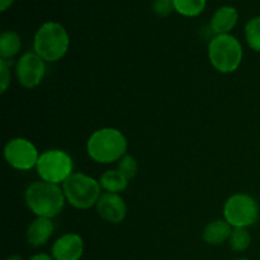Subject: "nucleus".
Instances as JSON below:
<instances>
[{
    "label": "nucleus",
    "mask_w": 260,
    "mask_h": 260,
    "mask_svg": "<svg viewBox=\"0 0 260 260\" xmlns=\"http://www.w3.org/2000/svg\"><path fill=\"white\" fill-rule=\"evenodd\" d=\"M127 151V140L119 129L112 127L96 129L86 142V152L98 164L119 161Z\"/></svg>",
    "instance_id": "1"
},
{
    "label": "nucleus",
    "mask_w": 260,
    "mask_h": 260,
    "mask_svg": "<svg viewBox=\"0 0 260 260\" xmlns=\"http://www.w3.org/2000/svg\"><path fill=\"white\" fill-rule=\"evenodd\" d=\"M25 205L37 217L53 218L63 210L65 194L57 184L35 182L25 189Z\"/></svg>",
    "instance_id": "2"
},
{
    "label": "nucleus",
    "mask_w": 260,
    "mask_h": 260,
    "mask_svg": "<svg viewBox=\"0 0 260 260\" xmlns=\"http://www.w3.org/2000/svg\"><path fill=\"white\" fill-rule=\"evenodd\" d=\"M70 46V37L62 24L46 22L38 28L33 41L35 52L47 62H56L66 55Z\"/></svg>",
    "instance_id": "3"
},
{
    "label": "nucleus",
    "mask_w": 260,
    "mask_h": 260,
    "mask_svg": "<svg viewBox=\"0 0 260 260\" xmlns=\"http://www.w3.org/2000/svg\"><path fill=\"white\" fill-rule=\"evenodd\" d=\"M243 46L235 36L217 35L210 41L208 58L218 73L229 74L238 70L243 61Z\"/></svg>",
    "instance_id": "4"
},
{
    "label": "nucleus",
    "mask_w": 260,
    "mask_h": 260,
    "mask_svg": "<svg viewBox=\"0 0 260 260\" xmlns=\"http://www.w3.org/2000/svg\"><path fill=\"white\" fill-rule=\"evenodd\" d=\"M66 201L78 210H88L96 205L102 196L101 183L84 173H73L62 183Z\"/></svg>",
    "instance_id": "5"
},
{
    "label": "nucleus",
    "mask_w": 260,
    "mask_h": 260,
    "mask_svg": "<svg viewBox=\"0 0 260 260\" xmlns=\"http://www.w3.org/2000/svg\"><path fill=\"white\" fill-rule=\"evenodd\" d=\"M36 169L43 182L58 185L73 174V159L62 150H47L40 155Z\"/></svg>",
    "instance_id": "6"
},
{
    "label": "nucleus",
    "mask_w": 260,
    "mask_h": 260,
    "mask_svg": "<svg viewBox=\"0 0 260 260\" xmlns=\"http://www.w3.org/2000/svg\"><path fill=\"white\" fill-rule=\"evenodd\" d=\"M223 217L233 228H249L258 221L259 206L251 196L238 193L223 206Z\"/></svg>",
    "instance_id": "7"
},
{
    "label": "nucleus",
    "mask_w": 260,
    "mask_h": 260,
    "mask_svg": "<svg viewBox=\"0 0 260 260\" xmlns=\"http://www.w3.org/2000/svg\"><path fill=\"white\" fill-rule=\"evenodd\" d=\"M4 157L12 168L25 172L37 165L40 154L32 141L23 137H17L5 145Z\"/></svg>",
    "instance_id": "8"
},
{
    "label": "nucleus",
    "mask_w": 260,
    "mask_h": 260,
    "mask_svg": "<svg viewBox=\"0 0 260 260\" xmlns=\"http://www.w3.org/2000/svg\"><path fill=\"white\" fill-rule=\"evenodd\" d=\"M45 74V60L36 52H25L15 63V75L23 88L32 89L40 85Z\"/></svg>",
    "instance_id": "9"
},
{
    "label": "nucleus",
    "mask_w": 260,
    "mask_h": 260,
    "mask_svg": "<svg viewBox=\"0 0 260 260\" xmlns=\"http://www.w3.org/2000/svg\"><path fill=\"white\" fill-rule=\"evenodd\" d=\"M95 207L99 217L106 222L121 223L126 218V202L118 193H102Z\"/></svg>",
    "instance_id": "10"
},
{
    "label": "nucleus",
    "mask_w": 260,
    "mask_h": 260,
    "mask_svg": "<svg viewBox=\"0 0 260 260\" xmlns=\"http://www.w3.org/2000/svg\"><path fill=\"white\" fill-rule=\"evenodd\" d=\"M83 254L84 241L78 234L60 236L51 248V255L55 260H80Z\"/></svg>",
    "instance_id": "11"
},
{
    "label": "nucleus",
    "mask_w": 260,
    "mask_h": 260,
    "mask_svg": "<svg viewBox=\"0 0 260 260\" xmlns=\"http://www.w3.org/2000/svg\"><path fill=\"white\" fill-rule=\"evenodd\" d=\"M53 230H55V226L51 218L37 217L28 226L27 234H25L27 243L32 248H41L48 243Z\"/></svg>",
    "instance_id": "12"
},
{
    "label": "nucleus",
    "mask_w": 260,
    "mask_h": 260,
    "mask_svg": "<svg viewBox=\"0 0 260 260\" xmlns=\"http://www.w3.org/2000/svg\"><path fill=\"white\" fill-rule=\"evenodd\" d=\"M239 20L238 10L230 5L218 8L212 15L210 22V28L213 33L217 35H228L236 25Z\"/></svg>",
    "instance_id": "13"
},
{
    "label": "nucleus",
    "mask_w": 260,
    "mask_h": 260,
    "mask_svg": "<svg viewBox=\"0 0 260 260\" xmlns=\"http://www.w3.org/2000/svg\"><path fill=\"white\" fill-rule=\"evenodd\" d=\"M233 230V226L226 220L212 221L203 231V240L210 245H221L230 239Z\"/></svg>",
    "instance_id": "14"
},
{
    "label": "nucleus",
    "mask_w": 260,
    "mask_h": 260,
    "mask_svg": "<svg viewBox=\"0 0 260 260\" xmlns=\"http://www.w3.org/2000/svg\"><path fill=\"white\" fill-rule=\"evenodd\" d=\"M99 183L106 192L119 193L126 189L128 185V179L118 169H113L104 172L101 175Z\"/></svg>",
    "instance_id": "15"
},
{
    "label": "nucleus",
    "mask_w": 260,
    "mask_h": 260,
    "mask_svg": "<svg viewBox=\"0 0 260 260\" xmlns=\"http://www.w3.org/2000/svg\"><path fill=\"white\" fill-rule=\"evenodd\" d=\"M22 41L19 35L13 30H5L0 36V57L4 60H12L15 55H18Z\"/></svg>",
    "instance_id": "16"
},
{
    "label": "nucleus",
    "mask_w": 260,
    "mask_h": 260,
    "mask_svg": "<svg viewBox=\"0 0 260 260\" xmlns=\"http://www.w3.org/2000/svg\"><path fill=\"white\" fill-rule=\"evenodd\" d=\"M175 12L183 17H198L206 9L207 0H173Z\"/></svg>",
    "instance_id": "17"
},
{
    "label": "nucleus",
    "mask_w": 260,
    "mask_h": 260,
    "mask_svg": "<svg viewBox=\"0 0 260 260\" xmlns=\"http://www.w3.org/2000/svg\"><path fill=\"white\" fill-rule=\"evenodd\" d=\"M229 243H230L231 250L240 253V251L248 250L251 244V236L245 228H234Z\"/></svg>",
    "instance_id": "18"
},
{
    "label": "nucleus",
    "mask_w": 260,
    "mask_h": 260,
    "mask_svg": "<svg viewBox=\"0 0 260 260\" xmlns=\"http://www.w3.org/2000/svg\"><path fill=\"white\" fill-rule=\"evenodd\" d=\"M245 40L251 50L260 52V17H254L245 25Z\"/></svg>",
    "instance_id": "19"
},
{
    "label": "nucleus",
    "mask_w": 260,
    "mask_h": 260,
    "mask_svg": "<svg viewBox=\"0 0 260 260\" xmlns=\"http://www.w3.org/2000/svg\"><path fill=\"white\" fill-rule=\"evenodd\" d=\"M118 170L129 180L136 177L137 170H139V164H137L136 159L134 156L124 155L118 161Z\"/></svg>",
    "instance_id": "20"
},
{
    "label": "nucleus",
    "mask_w": 260,
    "mask_h": 260,
    "mask_svg": "<svg viewBox=\"0 0 260 260\" xmlns=\"http://www.w3.org/2000/svg\"><path fill=\"white\" fill-rule=\"evenodd\" d=\"M10 65L12 60H0V93L4 94L10 84Z\"/></svg>",
    "instance_id": "21"
},
{
    "label": "nucleus",
    "mask_w": 260,
    "mask_h": 260,
    "mask_svg": "<svg viewBox=\"0 0 260 260\" xmlns=\"http://www.w3.org/2000/svg\"><path fill=\"white\" fill-rule=\"evenodd\" d=\"M152 10L157 17H168L175 8L173 0H154L152 3Z\"/></svg>",
    "instance_id": "22"
},
{
    "label": "nucleus",
    "mask_w": 260,
    "mask_h": 260,
    "mask_svg": "<svg viewBox=\"0 0 260 260\" xmlns=\"http://www.w3.org/2000/svg\"><path fill=\"white\" fill-rule=\"evenodd\" d=\"M28 260H55L52 258V255H48V254L46 253H38V254H35L33 256H30Z\"/></svg>",
    "instance_id": "23"
},
{
    "label": "nucleus",
    "mask_w": 260,
    "mask_h": 260,
    "mask_svg": "<svg viewBox=\"0 0 260 260\" xmlns=\"http://www.w3.org/2000/svg\"><path fill=\"white\" fill-rule=\"evenodd\" d=\"M14 3V0H0V10L2 12H5L8 8H10Z\"/></svg>",
    "instance_id": "24"
},
{
    "label": "nucleus",
    "mask_w": 260,
    "mask_h": 260,
    "mask_svg": "<svg viewBox=\"0 0 260 260\" xmlns=\"http://www.w3.org/2000/svg\"><path fill=\"white\" fill-rule=\"evenodd\" d=\"M5 260H24V259H23L20 255H18V254H13V255H9Z\"/></svg>",
    "instance_id": "25"
},
{
    "label": "nucleus",
    "mask_w": 260,
    "mask_h": 260,
    "mask_svg": "<svg viewBox=\"0 0 260 260\" xmlns=\"http://www.w3.org/2000/svg\"><path fill=\"white\" fill-rule=\"evenodd\" d=\"M234 260H250V259H248V258H238V259H234Z\"/></svg>",
    "instance_id": "26"
}]
</instances>
